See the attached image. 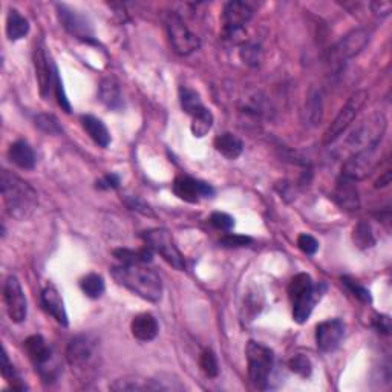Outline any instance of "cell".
<instances>
[{
	"label": "cell",
	"mask_w": 392,
	"mask_h": 392,
	"mask_svg": "<svg viewBox=\"0 0 392 392\" xmlns=\"http://www.w3.org/2000/svg\"><path fill=\"white\" fill-rule=\"evenodd\" d=\"M353 239L358 248H371L375 245V238L372 234L371 225L365 223V220H360V223L356 225Z\"/></svg>",
	"instance_id": "32"
},
{
	"label": "cell",
	"mask_w": 392,
	"mask_h": 392,
	"mask_svg": "<svg viewBox=\"0 0 392 392\" xmlns=\"http://www.w3.org/2000/svg\"><path fill=\"white\" fill-rule=\"evenodd\" d=\"M334 201H336L342 209L345 210H357L360 206V198H358V192L354 186V181L351 179L342 178L334 190Z\"/></svg>",
	"instance_id": "21"
},
{
	"label": "cell",
	"mask_w": 392,
	"mask_h": 392,
	"mask_svg": "<svg viewBox=\"0 0 392 392\" xmlns=\"http://www.w3.org/2000/svg\"><path fill=\"white\" fill-rule=\"evenodd\" d=\"M366 100H368V92L366 91H357L348 98V102L340 109V112L337 113V117L334 118V121L331 122L330 127L325 130L323 144H332L334 141H337L339 138L346 132L349 126L353 125V121L357 117V113L362 111Z\"/></svg>",
	"instance_id": "7"
},
{
	"label": "cell",
	"mask_w": 392,
	"mask_h": 392,
	"mask_svg": "<svg viewBox=\"0 0 392 392\" xmlns=\"http://www.w3.org/2000/svg\"><path fill=\"white\" fill-rule=\"evenodd\" d=\"M179 102H181V108L186 113H189L190 117H193L195 113H198L200 111H202L206 106L202 104V100L200 94L195 91V89H190L187 86H183L179 89Z\"/></svg>",
	"instance_id": "29"
},
{
	"label": "cell",
	"mask_w": 392,
	"mask_h": 392,
	"mask_svg": "<svg viewBox=\"0 0 392 392\" xmlns=\"http://www.w3.org/2000/svg\"><path fill=\"white\" fill-rule=\"evenodd\" d=\"M80 288L83 290L88 298L98 299L102 298L104 293V281L100 274L91 273L80 281Z\"/></svg>",
	"instance_id": "31"
},
{
	"label": "cell",
	"mask_w": 392,
	"mask_h": 392,
	"mask_svg": "<svg viewBox=\"0 0 392 392\" xmlns=\"http://www.w3.org/2000/svg\"><path fill=\"white\" fill-rule=\"evenodd\" d=\"M23 346L42 380L46 383L55 382L60 374V365L57 362L54 351L48 345V342L38 334H34V336L24 340Z\"/></svg>",
	"instance_id": "5"
},
{
	"label": "cell",
	"mask_w": 392,
	"mask_h": 392,
	"mask_svg": "<svg viewBox=\"0 0 392 392\" xmlns=\"http://www.w3.org/2000/svg\"><path fill=\"white\" fill-rule=\"evenodd\" d=\"M174 193L179 200L196 204L201 198H211L215 195L214 187L190 176H178L174 183Z\"/></svg>",
	"instance_id": "17"
},
{
	"label": "cell",
	"mask_w": 392,
	"mask_h": 392,
	"mask_svg": "<svg viewBox=\"0 0 392 392\" xmlns=\"http://www.w3.org/2000/svg\"><path fill=\"white\" fill-rule=\"evenodd\" d=\"M380 164V143L358 150L343 162L342 176L351 181H362Z\"/></svg>",
	"instance_id": "9"
},
{
	"label": "cell",
	"mask_w": 392,
	"mask_h": 392,
	"mask_svg": "<svg viewBox=\"0 0 392 392\" xmlns=\"http://www.w3.org/2000/svg\"><path fill=\"white\" fill-rule=\"evenodd\" d=\"M372 11L377 15H388L391 13V2H385V0H380V2H372L371 4Z\"/></svg>",
	"instance_id": "46"
},
{
	"label": "cell",
	"mask_w": 392,
	"mask_h": 392,
	"mask_svg": "<svg viewBox=\"0 0 392 392\" xmlns=\"http://www.w3.org/2000/svg\"><path fill=\"white\" fill-rule=\"evenodd\" d=\"M167 32L174 51L179 55H190L200 48V38L187 27L178 14H170L167 19Z\"/></svg>",
	"instance_id": "11"
},
{
	"label": "cell",
	"mask_w": 392,
	"mask_h": 392,
	"mask_svg": "<svg viewBox=\"0 0 392 392\" xmlns=\"http://www.w3.org/2000/svg\"><path fill=\"white\" fill-rule=\"evenodd\" d=\"M81 126L95 144L100 147H108L111 144V134L102 120L94 115H83L81 117Z\"/></svg>",
	"instance_id": "25"
},
{
	"label": "cell",
	"mask_w": 392,
	"mask_h": 392,
	"mask_svg": "<svg viewBox=\"0 0 392 392\" xmlns=\"http://www.w3.org/2000/svg\"><path fill=\"white\" fill-rule=\"evenodd\" d=\"M241 57L247 64L256 66V64L260 62V49L256 45H247L244 46V49L241 51Z\"/></svg>",
	"instance_id": "42"
},
{
	"label": "cell",
	"mask_w": 392,
	"mask_h": 392,
	"mask_svg": "<svg viewBox=\"0 0 392 392\" xmlns=\"http://www.w3.org/2000/svg\"><path fill=\"white\" fill-rule=\"evenodd\" d=\"M325 284L314 285L312 276L299 273L291 279L288 285V296L293 305V318L296 323H305L312 316L317 300H321Z\"/></svg>",
	"instance_id": "4"
},
{
	"label": "cell",
	"mask_w": 392,
	"mask_h": 392,
	"mask_svg": "<svg viewBox=\"0 0 392 392\" xmlns=\"http://www.w3.org/2000/svg\"><path fill=\"white\" fill-rule=\"evenodd\" d=\"M112 391H167L164 380L141 379V377H122L111 385Z\"/></svg>",
	"instance_id": "22"
},
{
	"label": "cell",
	"mask_w": 392,
	"mask_h": 392,
	"mask_svg": "<svg viewBox=\"0 0 392 392\" xmlns=\"http://www.w3.org/2000/svg\"><path fill=\"white\" fill-rule=\"evenodd\" d=\"M210 223L220 232H230L234 227V218L223 214V211H215V214L210 216Z\"/></svg>",
	"instance_id": "38"
},
{
	"label": "cell",
	"mask_w": 392,
	"mask_h": 392,
	"mask_svg": "<svg viewBox=\"0 0 392 392\" xmlns=\"http://www.w3.org/2000/svg\"><path fill=\"white\" fill-rule=\"evenodd\" d=\"M253 18V10L245 2H228L224 6L223 22H224V36L227 38L238 37L242 34V29Z\"/></svg>",
	"instance_id": "15"
},
{
	"label": "cell",
	"mask_w": 392,
	"mask_h": 392,
	"mask_svg": "<svg viewBox=\"0 0 392 392\" xmlns=\"http://www.w3.org/2000/svg\"><path fill=\"white\" fill-rule=\"evenodd\" d=\"M288 366L294 374H298V375H300V377H305V379L309 377L313 372V365H312V362H309V358L302 354L294 356L290 360Z\"/></svg>",
	"instance_id": "36"
},
{
	"label": "cell",
	"mask_w": 392,
	"mask_h": 392,
	"mask_svg": "<svg viewBox=\"0 0 392 392\" xmlns=\"http://www.w3.org/2000/svg\"><path fill=\"white\" fill-rule=\"evenodd\" d=\"M0 183L8 214L19 220L28 219L37 207V192L27 181L8 170L2 172Z\"/></svg>",
	"instance_id": "2"
},
{
	"label": "cell",
	"mask_w": 392,
	"mask_h": 392,
	"mask_svg": "<svg viewBox=\"0 0 392 392\" xmlns=\"http://www.w3.org/2000/svg\"><path fill=\"white\" fill-rule=\"evenodd\" d=\"M389 183H391V172L388 170V172H385V176L379 179L375 187H386V186H389Z\"/></svg>",
	"instance_id": "48"
},
{
	"label": "cell",
	"mask_w": 392,
	"mask_h": 392,
	"mask_svg": "<svg viewBox=\"0 0 392 392\" xmlns=\"http://www.w3.org/2000/svg\"><path fill=\"white\" fill-rule=\"evenodd\" d=\"M370 43V32L366 29H354L343 36L339 42L332 46L330 57L332 62H346L363 51V48Z\"/></svg>",
	"instance_id": "14"
},
{
	"label": "cell",
	"mask_w": 392,
	"mask_h": 392,
	"mask_svg": "<svg viewBox=\"0 0 392 392\" xmlns=\"http://www.w3.org/2000/svg\"><path fill=\"white\" fill-rule=\"evenodd\" d=\"M298 245H299V248L308 256L316 255V251L318 250V242L316 241V238H313L312 234H307V233L299 236Z\"/></svg>",
	"instance_id": "41"
},
{
	"label": "cell",
	"mask_w": 392,
	"mask_h": 392,
	"mask_svg": "<svg viewBox=\"0 0 392 392\" xmlns=\"http://www.w3.org/2000/svg\"><path fill=\"white\" fill-rule=\"evenodd\" d=\"M345 336V325L340 318H330L321 322L316 328V343L322 353H332L336 351Z\"/></svg>",
	"instance_id": "16"
},
{
	"label": "cell",
	"mask_w": 392,
	"mask_h": 392,
	"mask_svg": "<svg viewBox=\"0 0 392 392\" xmlns=\"http://www.w3.org/2000/svg\"><path fill=\"white\" fill-rule=\"evenodd\" d=\"M374 325H375V328H377L379 331L385 332V334L389 332V317L388 316H379L374 321Z\"/></svg>",
	"instance_id": "47"
},
{
	"label": "cell",
	"mask_w": 392,
	"mask_h": 392,
	"mask_svg": "<svg viewBox=\"0 0 392 392\" xmlns=\"http://www.w3.org/2000/svg\"><path fill=\"white\" fill-rule=\"evenodd\" d=\"M29 32V22L18 10H10L6 18V36L11 42L27 37Z\"/></svg>",
	"instance_id": "27"
},
{
	"label": "cell",
	"mask_w": 392,
	"mask_h": 392,
	"mask_svg": "<svg viewBox=\"0 0 392 392\" xmlns=\"http://www.w3.org/2000/svg\"><path fill=\"white\" fill-rule=\"evenodd\" d=\"M113 279L121 287L149 302H160L162 298L161 277L146 264H120L111 270Z\"/></svg>",
	"instance_id": "1"
},
{
	"label": "cell",
	"mask_w": 392,
	"mask_h": 392,
	"mask_svg": "<svg viewBox=\"0 0 392 392\" xmlns=\"http://www.w3.org/2000/svg\"><path fill=\"white\" fill-rule=\"evenodd\" d=\"M245 354H247V370L251 385L256 389H267L270 374L274 365L273 351L264 343L250 340Z\"/></svg>",
	"instance_id": "6"
},
{
	"label": "cell",
	"mask_w": 392,
	"mask_h": 392,
	"mask_svg": "<svg viewBox=\"0 0 392 392\" xmlns=\"http://www.w3.org/2000/svg\"><path fill=\"white\" fill-rule=\"evenodd\" d=\"M130 331H132L134 337L140 342H150L158 336L160 325L155 316L149 313H143L134 317L132 323H130Z\"/></svg>",
	"instance_id": "19"
},
{
	"label": "cell",
	"mask_w": 392,
	"mask_h": 392,
	"mask_svg": "<svg viewBox=\"0 0 392 392\" xmlns=\"http://www.w3.org/2000/svg\"><path fill=\"white\" fill-rule=\"evenodd\" d=\"M42 305L45 308V312L48 314H51L57 322L63 326H68L69 321H68L66 309H64L59 291H57L54 287H46L42 291Z\"/></svg>",
	"instance_id": "20"
},
{
	"label": "cell",
	"mask_w": 392,
	"mask_h": 392,
	"mask_svg": "<svg viewBox=\"0 0 392 392\" xmlns=\"http://www.w3.org/2000/svg\"><path fill=\"white\" fill-rule=\"evenodd\" d=\"M100 343L91 334H81L72 339L66 349V360L83 382L92 380L100 370Z\"/></svg>",
	"instance_id": "3"
},
{
	"label": "cell",
	"mask_w": 392,
	"mask_h": 392,
	"mask_svg": "<svg viewBox=\"0 0 392 392\" xmlns=\"http://www.w3.org/2000/svg\"><path fill=\"white\" fill-rule=\"evenodd\" d=\"M54 92H55V98H57V103H59L60 108L69 113L71 112V103L68 100V95L64 92V88H63V81L59 76V71L55 68V76H54Z\"/></svg>",
	"instance_id": "37"
},
{
	"label": "cell",
	"mask_w": 392,
	"mask_h": 392,
	"mask_svg": "<svg viewBox=\"0 0 392 392\" xmlns=\"http://www.w3.org/2000/svg\"><path fill=\"white\" fill-rule=\"evenodd\" d=\"M57 15H59L62 27L71 36L83 40V42H94L92 23L89 22L85 14L66 5H57Z\"/></svg>",
	"instance_id": "12"
},
{
	"label": "cell",
	"mask_w": 392,
	"mask_h": 392,
	"mask_svg": "<svg viewBox=\"0 0 392 392\" xmlns=\"http://www.w3.org/2000/svg\"><path fill=\"white\" fill-rule=\"evenodd\" d=\"M34 69H36V78L38 83V91L45 100L48 98L51 89L54 88V76H55V66L51 68L49 63L48 54L43 42H38L34 49Z\"/></svg>",
	"instance_id": "18"
},
{
	"label": "cell",
	"mask_w": 392,
	"mask_h": 392,
	"mask_svg": "<svg viewBox=\"0 0 392 392\" xmlns=\"http://www.w3.org/2000/svg\"><path fill=\"white\" fill-rule=\"evenodd\" d=\"M143 239L147 247H150L153 251H157L161 258L166 260L169 265L183 272L186 268V259L181 255V251L174 242L172 234L166 230V228H152L143 233Z\"/></svg>",
	"instance_id": "10"
},
{
	"label": "cell",
	"mask_w": 392,
	"mask_h": 392,
	"mask_svg": "<svg viewBox=\"0 0 392 392\" xmlns=\"http://www.w3.org/2000/svg\"><path fill=\"white\" fill-rule=\"evenodd\" d=\"M98 97L104 106H108L109 109L120 111L122 108V95L121 88L117 78L106 77L102 80L100 89H98Z\"/></svg>",
	"instance_id": "23"
},
{
	"label": "cell",
	"mask_w": 392,
	"mask_h": 392,
	"mask_svg": "<svg viewBox=\"0 0 392 392\" xmlns=\"http://www.w3.org/2000/svg\"><path fill=\"white\" fill-rule=\"evenodd\" d=\"M113 256H115L121 264H147L152 260L153 250L150 247L140 248V250H127V248H120L113 251Z\"/></svg>",
	"instance_id": "28"
},
{
	"label": "cell",
	"mask_w": 392,
	"mask_h": 392,
	"mask_svg": "<svg viewBox=\"0 0 392 392\" xmlns=\"http://www.w3.org/2000/svg\"><path fill=\"white\" fill-rule=\"evenodd\" d=\"M253 242L251 238L248 236H244V234H233V233H228L225 234L223 239H220V245L227 248H238V247H247Z\"/></svg>",
	"instance_id": "40"
},
{
	"label": "cell",
	"mask_w": 392,
	"mask_h": 392,
	"mask_svg": "<svg viewBox=\"0 0 392 392\" xmlns=\"http://www.w3.org/2000/svg\"><path fill=\"white\" fill-rule=\"evenodd\" d=\"M120 186V178L115 174H109L103 176L102 179L97 181V189L102 190H109V189H118Z\"/></svg>",
	"instance_id": "44"
},
{
	"label": "cell",
	"mask_w": 392,
	"mask_h": 392,
	"mask_svg": "<svg viewBox=\"0 0 392 392\" xmlns=\"http://www.w3.org/2000/svg\"><path fill=\"white\" fill-rule=\"evenodd\" d=\"M126 204H127V206H129L130 209L136 210V211H140V214H143V215L153 216L150 207H149V206H146V204H144L141 200L135 198V196H130V198H127V200H126Z\"/></svg>",
	"instance_id": "45"
},
{
	"label": "cell",
	"mask_w": 392,
	"mask_h": 392,
	"mask_svg": "<svg viewBox=\"0 0 392 392\" xmlns=\"http://www.w3.org/2000/svg\"><path fill=\"white\" fill-rule=\"evenodd\" d=\"M2 375H4V379L13 386V389H22V391L27 389V386L22 383V379L19 377L18 371L14 370L10 358H8L5 349H4V357H2Z\"/></svg>",
	"instance_id": "34"
},
{
	"label": "cell",
	"mask_w": 392,
	"mask_h": 392,
	"mask_svg": "<svg viewBox=\"0 0 392 392\" xmlns=\"http://www.w3.org/2000/svg\"><path fill=\"white\" fill-rule=\"evenodd\" d=\"M386 130V118L383 113H374L370 118L363 120L353 132L348 135L346 144L356 152L363 150L366 147H371L382 143L383 134Z\"/></svg>",
	"instance_id": "8"
},
{
	"label": "cell",
	"mask_w": 392,
	"mask_h": 392,
	"mask_svg": "<svg viewBox=\"0 0 392 392\" xmlns=\"http://www.w3.org/2000/svg\"><path fill=\"white\" fill-rule=\"evenodd\" d=\"M342 282L346 285L348 290L353 293L358 300H362L363 304H370V302H371V293L368 291L363 287V285H360V284L356 282V281H351V279H348V277H342Z\"/></svg>",
	"instance_id": "39"
},
{
	"label": "cell",
	"mask_w": 392,
	"mask_h": 392,
	"mask_svg": "<svg viewBox=\"0 0 392 392\" xmlns=\"http://www.w3.org/2000/svg\"><path fill=\"white\" fill-rule=\"evenodd\" d=\"M200 366L202 372L207 375L210 379H215L218 372H219V366H218V358L215 356L214 351L206 349L200 357Z\"/></svg>",
	"instance_id": "35"
},
{
	"label": "cell",
	"mask_w": 392,
	"mask_h": 392,
	"mask_svg": "<svg viewBox=\"0 0 392 392\" xmlns=\"http://www.w3.org/2000/svg\"><path fill=\"white\" fill-rule=\"evenodd\" d=\"M214 120H215L214 113H211V111L207 108H204L198 113H195L192 117V125H190L193 136L196 138L206 136L210 132L211 126H214Z\"/></svg>",
	"instance_id": "30"
},
{
	"label": "cell",
	"mask_w": 392,
	"mask_h": 392,
	"mask_svg": "<svg viewBox=\"0 0 392 392\" xmlns=\"http://www.w3.org/2000/svg\"><path fill=\"white\" fill-rule=\"evenodd\" d=\"M8 158L20 169L31 170L36 166V153L32 150V147L27 141H15L11 144L10 150H8Z\"/></svg>",
	"instance_id": "24"
},
{
	"label": "cell",
	"mask_w": 392,
	"mask_h": 392,
	"mask_svg": "<svg viewBox=\"0 0 392 392\" xmlns=\"http://www.w3.org/2000/svg\"><path fill=\"white\" fill-rule=\"evenodd\" d=\"M260 308H262V302H259L258 296H255V294H253V296H248V299L245 300V304H244L245 317H250L248 321H253V317L259 314Z\"/></svg>",
	"instance_id": "43"
},
{
	"label": "cell",
	"mask_w": 392,
	"mask_h": 392,
	"mask_svg": "<svg viewBox=\"0 0 392 392\" xmlns=\"http://www.w3.org/2000/svg\"><path fill=\"white\" fill-rule=\"evenodd\" d=\"M34 121H36V126L48 135H60L63 132L59 120H57L54 115H51V113H38V115L34 118Z\"/></svg>",
	"instance_id": "33"
},
{
	"label": "cell",
	"mask_w": 392,
	"mask_h": 392,
	"mask_svg": "<svg viewBox=\"0 0 392 392\" xmlns=\"http://www.w3.org/2000/svg\"><path fill=\"white\" fill-rule=\"evenodd\" d=\"M4 299L6 305L8 316L14 323H22L28 316V302L19 279L15 276H10L5 281Z\"/></svg>",
	"instance_id": "13"
},
{
	"label": "cell",
	"mask_w": 392,
	"mask_h": 392,
	"mask_svg": "<svg viewBox=\"0 0 392 392\" xmlns=\"http://www.w3.org/2000/svg\"><path fill=\"white\" fill-rule=\"evenodd\" d=\"M216 150L227 160H238L244 152V143L239 136L224 132L215 138Z\"/></svg>",
	"instance_id": "26"
}]
</instances>
